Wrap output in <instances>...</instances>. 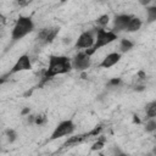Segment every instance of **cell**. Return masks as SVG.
Listing matches in <instances>:
<instances>
[{"instance_id":"6da1fadb","label":"cell","mask_w":156,"mask_h":156,"mask_svg":"<svg viewBox=\"0 0 156 156\" xmlns=\"http://www.w3.org/2000/svg\"><path fill=\"white\" fill-rule=\"evenodd\" d=\"M72 61L67 56H56L51 55L49 57V66L44 71L43 76L40 77V82L38 84V88H41L45 83H48L51 78H54L57 74H65L68 73L72 69Z\"/></svg>"},{"instance_id":"7a4b0ae2","label":"cell","mask_w":156,"mask_h":156,"mask_svg":"<svg viewBox=\"0 0 156 156\" xmlns=\"http://www.w3.org/2000/svg\"><path fill=\"white\" fill-rule=\"evenodd\" d=\"M34 29V22L30 17L28 16H20L12 28L11 32V39L12 41H17L21 40L22 38H24L27 34H29L30 32H33Z\"/></svg>"},{"instance_id":"3957f363","label":"cell","mask_w":156,"mask_h":156,"mask_svg":"<svg viewBox=\"0 0 156 156\" xmlns=\"http://www.w3.org/2000/svg\"><path fill=\"white\" fill-rule=\"evenodd\" d=\"M116 39H117L116 32H113V30H108V32H107V30H105L104 28L98 27V28H95V43H94V45H93L91 48L87 49L85 52L91 56L96 50H99L100 48H102V46H105V45L111 44V43L115 41Z\"/></svg>"},{"instance_id":"277c9868","label":"cell","mask_w":156,"mask_h":156,"mask_svg":"<svg viewBox=\"0 0 156 156\" xmlns=\"http://www.w3.org/2000/svg\"><path fill=\"white\" fill-rule=\"evenodd\" d=\"M74 129H76V124L73 123L72 119L62 121L61 123L57 124V127L51 133L50 140H55V139H58V138H62V136H66V135H71L74 132Z\"/></svg>"},{"instance_id":"5b68a950","label":"cell","mask_w":156,"mask_h":156,"mask_svg":"<svg viewBox=\"0 0 156 156\" xmlns=\"http://www.w3.org/2000/svg\"><path fill=\"white\" fill-rule=\"evenodd\" d=\"M30 68H32L30 58H29L28 55L24 54V55L20 56V57L17 58L16 63L12 66V68H11L5 76H2V78H1V83L5 82V79H6L7 76H11V74H15V73H18V72H22V71H28V69H30Z\"/></svg>"},{"instance_id":"8992f818","label":"cell","mask_w":156,"mask_h":156,"mask_svg":"<svg viewBox=\"0 0 156 156\" xmlns=\"http://www.w3.org/2000/svg\"><path fill=\"white\" fill-rule=\"evenodd\" d=\"M57 33H58V28H57V27H52V28H41V29L38 32L35 40H37V43H38L39 45H46V44L51 43V41L56 38Z\"/></svg>"},{"instance_id":"52a82bcc","label":"cell","mask_w":156,"mask_h":156,"mask_svg":"<svg viewBox=\"0 0 156 156\" xmlns=\"http://www.w3.org/2000/svg\"><path fill=\"white\" fill-rule=\"evenodd\" d=\"M94 32H95V30H87V32H83V33L78 37V39H77V41H76V44H74V48H77V49H89V48H91V46L94 45V43H95Z\"/></svg>"},{"instance_id":"ba28073f","label":"cell","mask_w":156,"mask_h":156,"mask_svg":"<svg viewBox=\"0 0 156 156\" xmlns=\"http://www.w3.org/2000/svg\"><path fill=\"white\" fill-rule=\"evenodd\" d=\"M90 66V55L84 52H78L72 60V67L76 71H85Z\"/></svg>"},{"instance_id":"9c48e42d","label":"cell","mask_w":156,"mask_h":156,"mask_svg":"<svg viewBox=\"0 0 156 156\" xmlns=\"http://www.w3.org/2000/svg\"><path fill=\"white\" fill-rule=\"evenodd\" d=\"M133 16L130 15H118L115 17L113 20V32H121V30H126L130 18Z\"/></svg>"},{"instance_id":"30bf717a","label":"cell","mask_w":156,"mask_h":156,"mask_svg":"<svg viewBox=\"0 0 156 156\" xmlns=\"http://www.w3.org/2000/svg\"><path fill=\"white\" fill-rule=\"evenodd\" d=\"M119 60H121V52H111L105 56V58L100 62L99 66L101 68H110V67L115 66Z\"/></svg>"},{"instance_id":"8fae6325","label":"cell","mask_w":156,"mask_h":156,"mask_svg":"<svg viewBox=\"0 0 156 156\" xmlns=\"http://www.w3.org/2000/svg\"><path fill=\"white\" fill-rule=\"evenodd\" d=\"M85 139H88V134H87V133H84V134H77V135L69 136V138L62 144V147H63V149H67V147L77 146V145H79V144H82Z\"/></svg>"},{"instance_id":"7c38bea8","label":"cell","mask_w":156,"mask_h":156,"mask_svg":"<svg viewBox=\"0 0 156 156\" xmlns=\"http://www.w3.org/2000/svg\"><path fill=\"white\" fill-rule=\"evenodd\" d=\"M141 24H143V23H141V20H140V18H138V17H132L130 21H129V23H128V26H127V28H126V30L129 32V33L136 32V30L140 29Z\"/></svg>"},{"instance_id":"4fadbf2b","label":"cell","mask_w":156,"mask_h":156,"mask_svg":"<svg viewBox=\"0 0 156 156\" xmlns=\"http://www.w3.org/2000/svg\"><path fill=\"white\" fill-rule=\"evenodd\" d=\"M145 111H146V116L149 118H154L156 117V101H150L146 104L145 106Z\"/></svg>"},{"instance_id":"5bb4252c","label":"cell","mask_w":156,"mask_h":156,"mask_svg":"<svg viewBox=\"0 0 156 156\" xmlns=\"http://www.w3.org/2000/svg\"><path fill=\"white\" fill-rule=\"evenodd\" d=\"M146 22L152 23L156 21V6H150L146 9Z\"/></svg>"},{"instance_id":"9a60e30c","label":"cell","mask_w":156,"mask_h":156,"mask_svg":"<svg viewBox=\"0 0 156 156\" xmlns=\"http://www.w3.org/2000/svg\"><path fill=\"white\" fill-rule=\"evenodd\" d=\"M133 41H130L129 39H122L121 40V44H119V49H121V52H127L129 51L132 48H133Z\"/></svg>"},{"instance_id":"2e32d148","label":"cell","mask_w":156,"mask_h":156,"mask_svg":"<svg viewBox=\"0 0 156 156\" xmlns=\"http://www.w3.org/2000/svg\"><path fill=\"white\" fill-rule=\"evenodd\" d=\"M105 141H106V138H105L104 135H100V136L98 138V141H95V143L93 144L91 150H93V151H99V150H101V149L105 146Z\"/></svg>"},{"instance_id":"e0dca14e","label":"cell","mask_w":156,"mask_h":156,"mask_svg":"<svg viewBox=\"0 0 156 156\" xmlns=\"http://www.w3.org/2000/svg\"><path fill=\"white\" fill-rule=\"evenodd\" d=\"M5 135H6V139H7V141H9L10 144L13 143V141L17 139V133H16L13 129H11V128H9V129L5 130Z\"/></svg>"},{"instance_id":"ac0fdd59","label":"cell","mask_w":156,"mask_h":156,"mask_svg":"<svg viewBox=\"0 0 156 156\" xmlns=\"http://www.w3.org/2000/svg\"><path fill=\"white\" fill-rule=\"evenodd\" d=\"M108 21H110L108 15H102V16H100V17L96 20V26L100 27V28H104V27L108 23Z\"/></svg>"},{"instance_id":"d6986e66","label":"cell","mask_w":156,"mask_h":156,"mask_svg":"<svg viewBox=\"0 0 156 156\" xmlns=\"http://www.w3.org/2000/svg\"><path fill=\"white\" fill-rule=\"evenodd\" d=\"M145 130L149 132V133L155 132V130H156V119L150 118V119L146 122V124H145Z\"/></svg>"},{"instance_id":"ffe728a7","label":"cell","mask_w":156,"mask_h":156,"mask_svg":"<svg viewBox=\"0 0 156 156\" xmlns=\"http://www.w3.org/2000/svg\"><path fill=\"white\" fill-rule=\"evenodd\" d=\"M102 130V126L101 124H99V126H96V127H94L90 132H88L87 134H88V138H90V136H98L99 134H100V132Z\"/></svg>"},{"instance_id":"44dd1931","label":"cell","mask_w":156,"mask_h":156,"mask_svg":"<svg viewBox=\"0 0 156 156\" xmlns=\"http://www.w3.org/2000/svg\"><path fill=\"white\" fill-rule=\"evenodd\" d=\"M46 121H48V118H46L45 115H38V116H35V124H38V126L45 124Z\"/></svg>"},{"instance_id":"7402d4cb","label":"cell","mask_w":156,"mask_h":156,"mask_svg":"<svg viewBox=\"0 0 156 156\" xmlns=\"http://www.w3.org/2000/svg\"><path fill=\"white\" fill-rule=\"evenodd\" d=\"M121 83H122L121 78H112V79H110L108 85H110V87H118Z\"/></svg>"},{"instance_id":"603a6c76","label":"cell","mask_w":156,"mask_h":156,"mask_svg":"<svg viewBox=\"0 0 156 156\" xmlns=\"http://www.w3.org/2000/svg\"><path fill=\"white\" fill-rule=\"evenodd\" d=\"M27 122H28L29 124H33V123H35V116H33V115H28Z\"/></svg>"},{"instance_id":"cb8c5ba5","label":"cell","mask_w":156,"mask_h":156,"mask_svg":"<svg viewBox=\"0 0 156 156\" xmlns=\"http://www.w3.org/2000/svg\"><path fill=\"white\" fill-rule=\"evenodd\" d=\"M29 112H30V108L29 107H24V108H22L21 115L22 116H27V115H29Z\"/></svg>"},{"instance_id":"d4e9b609","label":"cell","mask_w":156,"mask_h":156,"mask_svg":"<svg viewBox=\"0 0 156 156\" xmlns=\"http://www.w3.org/2000/svg\"><path fill=\"white\" fill-rule=\"evenodd\" d=\"M138 77H139V79H145L146 78V74L144 73V71H139L138 72Z\"/></svg>"},{"instance_id":"484cf974","label":"cell","mask_w":156,"mask_h":156,"mask_svg":"<svg viewBox=\"0 0 156 156\" xmlns=\"http://www.w3.org/2000/svg\"><path fill=\"white\" fill-rule=\"evenodd\" d=\"M134 89L138 90V91H143V90H144V85H138V87H135Z\"/></svg>"},{"instance_id":"4316f807","label":"cell","mask_w":156,"mask_h":156,"mask_svg":"<svg viewBox=\"0 0 156 156\" xmlns=\"http://www.w3.org/2000/svg\"><path fill=\"white\" fill-rule=\"evenodd\" d=\"M150 1H151V0H139V2H140L141 5H147Z\"/></svg>"},{"instance_id":"83f0119b","label":"cell","mask_w":156,"mask_h":156,"mask_svg":"<svg viewBox=\"0 0 156 156\" xmlns=\"http://www.w3.org/2000/svg\"><path fill=\"white\" fill-rule=\"evenodd\" d=\"M113 152L115 154H119V155H123V152L119 150V149H117V147H115V150H113Z\"/></svg>"},{"instance_id":"f1b7e54d","label":"cell","mask_w":156,"mask_h":156,"mask_svg":"<svg viewBox=\"0 0 156 156\" xmlns=\"http://www.w3.org/2000/svg\"><path fill=\"white\" fill-rule=\"evenodd\" d=\"M134 122H135V123H139V122H140L139 118H138V116H134Z\"/></svg>"},{"instance_id":"f546056e","label":"cell","mask_w":156,"mask_h":156,"mask_svg":"<svg viewBox=\"0 0 156 156\" xmlns=\"http://www.w3.org/2000/svg\"><path fill=\"white\" fill-rule=\"evenodd\" d=\"M152 154H154V155H156V146L152 149Z\"/></svg>"},{"instance_id":"4dcf8cb0","label":"cell","mask_w":156,"mask_h":156,"mask_svg":"<svg viewBox=\"0 0 156 156\" xmlns=\"http://www.w3.org/2000/svg\"><path fill=\"white\" fill-rule=\"evenodd\" d=\"M29 1H34V0H29Z\"/></svg>"}]
</instances>
